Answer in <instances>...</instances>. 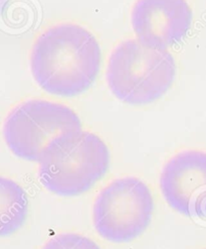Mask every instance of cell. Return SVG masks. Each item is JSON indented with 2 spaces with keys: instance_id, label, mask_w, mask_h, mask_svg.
<instances>
[{
  "instance_id": "cell-7",
  "label": "cell",
  "mask_w": 206,
  "mask_h": 249,
  "mask_svg": "<svg viewBox=\"0 0 206 249\" xmlns=\"http://www.w3.org/2000/svg\"><path fill=\"white\" fill-rule=\"evenodd\" d=\"M192 20L193 15L187 0H136L131 12L137 39L160 50L181 43Z\"/></svg>"
},
{
  "instance_id": "cell-8",
  "label": "cell",
  "mask_w": 206,
  "mask_h": 249,
  "mask_svg": "<svg viewBox=\"0 0 206 249\" xmlns=\"http://www.w3.org/2000/svg\"><path fill=\"white\" fill-rule=\"evenodd\" d=\"M29 214L24 189L11 178L0 176V237L17 232Z\"/></svg>"
},
{
  "instance_id": "cell-10",
  "label": "cell",
  "mask_w": 206,
  "mask_h": 249,
  "mask_svg": "<svg viewBox=\"0 0 206 249\" xmlns=\"http://www.w3.org/2000/svg\"><path fill=\"white\" fill-rule=\"evenodd\" d=\"M3 1H4V0H0V6H1V4H2Z\"/></svg>"
},
{
  "instance_id": "cell-9",
  "label": "cell",
  "mask_w": 206,
  "mask_h": 249,
  "mask_svg": "<svg viewBox=\"0 0 206 249\" xmlns=\"http://www.w3.org/2000/svg\"><path fill=\"white\" fill-rule=\"evenodd\" d=\"M41 249H101V247L85 235L66 232L54 235Z\"/></svg>"
},
{
  "instance_id": "cell-5",
  "label": "cell",
  "mask_w": 206,
  "mask_h": 249,
  "mask_svg": "<svg viewBox=\"0 0 206 249\" xmlns=\"http://www.w3.org/2000/svg\"><path fill=\"white\" fill-rule=\"evenodd\" d=\"M80 128L81 121L71 107L46 99H31L8 113L3 124V137L13 155L38 162L54 137Z\"/></svg>"
},
{
  "instance_id": "cell-1",
  "label": "cell",
  "mask_w": 206,
  "mask_h": 249,
  "mask_svg": "<svg viewBox=\"0 0 206 249\" xmlns=\"http://www.w3.org/2000/svg\"><path fill=\"white\" fill-rule=\"evenodd\" d=\"M101 64L97 37L72 21L48 26L35 38L31 52V70L37 85L59 97L86 92L97 79Z\"/></svg>"
},
{
  "instance_id": "cell-3",
  "label": "cell",
  "mask_w": 206,
  "mask_h": 249,
  "mask_svg": "<svg viewBox=\"0 0 206 249\" xmlns=\"http://www.w3.org/2000/svg\"><path fill=\"white\" fill-rule=\"evenodd\" d=\"M176 71V62L170 52L128 38L119 43L110 53L106 80L109 89L120 101L147 105L169 91Z\"/></svg>"
},
{
  "instance_id": "cell-6",
  "label": "cell",
  "mask_w": 206,
  "mask_h": 249,
  "mask_svg": "<svg viewBox=\"0 0 206 249\" xmlns=\"http://www.w3.org/2000/svg\"><path fill=\"white\" fill-rule=\"evenodd\" d=\"M159 186L171 208L188 218H206V151L186 149L164 164Z\"/></svg>"
},
{
  "instance_id": "cell-2",
  "label": "cell",
  "mask_w": 206,
  "mask_h": 249,
  "mask_svg": "<svg viewBox=\"0 0 206 249\" xmlns=\"http://www.w3.org/2000/svg\"><path fill=\"white\" fill-rule=\"evenodd\" d=\"M110 161V150L99 135L81 128L65 131L41 154L38 181L54 195L79 196L101 181Z\"/></svg>"
},
{
  "instance_id": "cell-4",
  "label": "cell",
  "mask_w": 206,
  "mask_h": 249,
  "mask_svg": "<svg viewBox=\"0 0 206 249\" xmlns=\"http://www.w3.org/2000/svg\"><path fill=\"white\" fill-rule=\"evenodd\" d=\"M154 198L149 187L136 177L118 178L97 196L93 207L95 230L112 243H128L149 227Z\"/></svg>"
}]
</instances>
